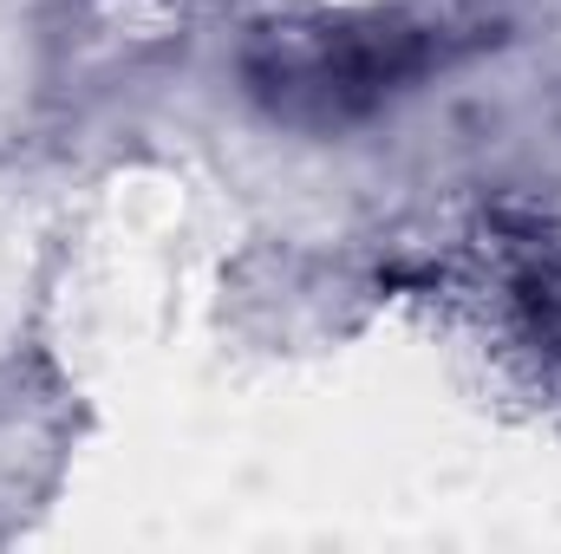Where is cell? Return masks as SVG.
<instances>
[{
	"label": "cell",
	"mask_w": 561,
	"mask_h": 554,
	"mask_svg": "<svg viewBox=\"0 0 561 554\" xmlns=\"http://www.w3.org/2000/svg\"><path fill=\"white\" fill-rule=\"evenodd\" d=\"M280 59L275 72H255L262 92H327L333 112L346 99H373V92H392V79L419 72V53H412V33H392V26H373V33H353V26H320V33H300V39H275Z\"/></svg>",
	"instance_id": "1"
}]
</instances>
